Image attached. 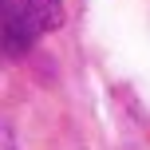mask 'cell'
I'll return each mask as SVG.
<instances>
[{
  "label": "cell",
  "instance_id": "cell-2",
  "mask_svg": "<svg viewBox=\"0 0 150 150\" xmlns=\"http://www.w3.org/2000/svg\"><path fill=\"white\" fill-rule=\"evenodd\" d=\"M0 150H16V142H12V130L0 122Z\"/></svg>",
  "mask_w": 150,
  "mask_h": 150
},
{
  "label": "cell",
  "instance_id": "cell-1",
  "mask_svg": "<svg viewBox=\"0 0 150 150\" xmlns=\"http://www.w3.org/2000/svg\"><path fill=\"white\" fill-rule=\"evenodd\" d=\"M63 24L59 0H0V40L12 55H24L36 36Z\"/></svg>",
  "mask_w": 150,
  "mask_h": 150
}]
</instances>
